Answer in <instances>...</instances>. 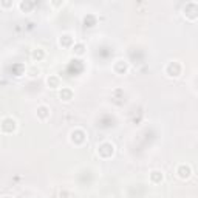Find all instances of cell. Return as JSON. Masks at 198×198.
<instances>
[{
  "mask_svg": "<svg viewBox=\"0 0 198 198\" xmlns=\"http://www.w3.org/2000/svg\"><path fill=\"white\" fill-rule=\"evenodd\" d=\"M3 198H12V196H8V195H6V196H3Z\"/></svg>",
  "mask_w": 198,
  "mask_h": 198,
  "instance_id": "5b68a950",
  "label": "cell"
},
{
  "mask_svg": "<svg viewBox=\"0 0 198 198\" xmlns=\"http://www.w3.org/2000/svg\"><path fill=\"white\" fill-rule=\"evenodd\" d=\"M76 48V53H77V54H82V53H84V45L82 44H79V45H76V47H73V50Z\"/></svg>",
  "mask_w": 198,
  "mask_h": 198,
  "instance_id": "277c9868",
  "label": "cell"
},
{
  "mask_svg": "<svg viewBox=\"0 0 198 198\" xmlns=\"http://www.w3.org/2000/svg\"><path fill=\"white\" fill-rule=\"evenodd\" d=\"M60 101H65V102H70L71 99H73V91L70 90V88H62V91H60Z\"/></svg>",
  "mask_w": 198,
  "mask_h": 198,
  "instance_id": "7a4b0ae2",
  "label": "cell"
},
{
  "mask_svg": "<svg viewBox=\"0 0 198 198\" xmlns=\"http://www.w3.org/2000/svg\"><path fill=\"white\" fill-rule=\"evenodd\" d=\"M177 174H178V177H180L181 180H186V178H189V177L192 175V169H190V166H187V164H181V166L178 167V170H177Z\"/></svg>",
  "mask_w": 198,
  "mask_h": 198,
  "instance_id": "6da1fadb",
  "label": "cell"
},
{
  "mask_svg": "<svg viewBox=\"0 0 198 198\" xmlns=\"http://www.w3.org/2000/svg\"><path fill=\"white\" fill-rule=\"evenodd\" d=\"M47 82H48V85H50L51 88L60 87V82H59V77H57V76H50V77L47 79Z\"/></svg>",
  "mask_w": 198,
  "mask_h": 198,
  "instance_id": "3957f363",
  "label": "cell"
}]
</instances>
